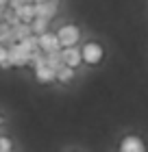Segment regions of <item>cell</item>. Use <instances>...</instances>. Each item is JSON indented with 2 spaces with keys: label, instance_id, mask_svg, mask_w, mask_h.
Listing matches in <instances>:
<instances>
[{
  "label": "cell",
  "instance_id": "obj_3",
  "mask_svg": "<svg viewBox=\"0 0 148 152\" xmlns=\"http://www.w3.org/2000/svg\"><path fill=\"white\" fill-rule=\"evenodd\" d=\"M9 63L11 70H22V67H29V52L24 50L18 41H11L9 46Z\"/></svg>",
  "mask_w": 148,
  "mask_h": 152
},
{
  "label": "cell",
  "instance_id": "obj_15",
  "mask_svg": "<svg viewBox=\"0 0 148 152\" xmlns=\"http://www.w3.org/2000/svg\"><path fill=\"white\" fill-rule=\"evenodd\" d=\"M0 70H11V63H9V48H7V44H0Z\"/></svg>",
  "mask_w": 148,
  "mask_h": 152
},
{
  "label": "cell",
  "instance_id": "obj_19",
  "mask_svg": "<svg viewBox=\"0 0 148 152\" xmlns=\"http://www.w3.org/2000/svg\"><path fill=\"white\" fill-rule=\"evenodd\" d=\"M4 124V115H2V111H0V126Z\"/></svg>",
  "mask_w": 148,
  "mask_h": 152
},
{
  "label": "cell",
  "instance_id": "obj_16",
  "mask_svg": "<svg viewBox=\"0 0 148 152\" xmlns=\"http://www.w3.org/2000/svg\"><path fill=\"white\" fill-rule=\"evenodd\" d=\"M13 150V139L9 135H0V152H11Z\"/></svg>",
  "mask_w": 148,
  "mask_h": 152
},
{
  "label": "cell",
  "instance_id": "obj_1",
  "mask_svg": "<svg viewBox=\"0 0 148 152\" xmlns=\"http://www.w3.org/2000/svg\"><path fill=\"white\" fill-rule=\"evenodd\" d=\"M81 52H83V63L89 65V67H96L105 61V46L96 39L85 41V44L81 46Z\"/></svg>",
  "mask_w": 148,
  "mask_h": 152
},
{
  "label": "cell",
  "instance_id": "obj_4",
  "mask_svg": "<svg viewBox=\"0 0 148 152\" xmlns=\"http://www.w3.org/2000/svg\"><path fill=\"white\" fill-rule=\"evenodd\" d=\"M33 76L41 85H54V83H57V70H54L52 65H48L46 59L33 67Z\"/></svg>",
  "mask_w": 148,
  "mask_h": 152
},
{
  "label": "cell",
  "instance_id": "obj_5",
  "mask_svg": "<svg viewBox=\"0 0 148 152\" xmlns=\"http://www.w3.org/2000/svg\"><path fill=\"white\" fill-rule=\"evenodd\" d=\"M61 57H63V63L74 67V70H79L83 65V52H81V46H63L61 48Z\"/></svg>",
  "mask_w": 148,
  "mask_h": 152
},
{
  "label": "cell",
  "instance_id": "obj_10",
  "mask_svg": "<svg viewBox=\"0 0 148 152\" xmlns=\"http://www.w3.org/2000/svg\"><path fill=\"white\" fill-rule=\"evenodd\" d=\"M13 9H15L20 22H29L31 24V20L37 15V13H35V2H31V4H18V7H13Z\"/></svg>",
  "mask_w": 148,
  "mask_h": 152
},
{
  "label": "cell",
  "instance_id": "obj_2",
  "mask_svg": "<svg viewBox=\"0 0 148 152\" xmlns=\"http://www.w3.org/2000/svg\"><path fill=\"white\" fill-rule=\"evenodd\" d=\"M57 37H59L61 48H63V46H76V44H81L83 33H81V28H79L76 24L68 22V24H61L59 28H57Z\"/></svg>",
  "mask_w": 148,
  "mask_h": 152
},
{
  "label": "cell",
  "instance_id": "obj_6",
  "mask_svg": "<svg viewBox=\"0 0 148 152\" xmlns=\"http://www.w3.org/2000/svg\"><path fill=\"white\" fill-rule=\"evenodd\" d=\"M120 152H144L146 150V141L139 135H124L118 143Z\"/></svg>",
  "mask_w": 148,
  "mask_h": 152
},
{
  "label": "cell",
  "instance_id": "obj_11",
  "mask_svg": "<svg viewBox=\"0 0 148 152\" xmlns=\"http://www.w3.org/2000/svg\"><path fill=\"white\" fill-rule=\"evenodd\" d=\"M11 35H13V41H20V39L33 35L31 24H29V22H15V24L11 26Z\"/></svg>",
  "mask_w": 148,
  "mask_h": 152
},
{
  "label": "cell",
  "instance_id": "obj_7",
  "mask_svg": "<svg viewBox=\"0 0 148 152\" xmlns=\"http://www.w3.org/2000/svg\"><path fill=\"white\" fill-rule=\"evenodd\" d=\"M39 41V48L44 52H52V50H61V44H59V37H57V31H46L37 35Z\"/></svg>",
  "mask_w": 148,
  "mask_h": 152
},
{
  "label": "cell",
  "instance_id": "obj_12",
  "mask_svg": "<svg viewBox=\"0 0 148 152\" xmlns=\"http://www.w3.org/2000/svg\"><path fill=\"white\" fill-rule=\"evenodd\" d=\"M31 31H33V35H41V33L50 31V20L44 15H35L31 20Z\"/></svg>",
  "mask_w": 148,
  "mask_h": 152
},
{
  "label": "cell",
  "instance_id": "obj_9",
  "mask_svg": "<svg viewBox=\"0 0 148 152\" xmlns=\"http://www.w3.org/2000/svg\"><path fill=\"white\" fill-rule=\"evenodd\" d=\"M76 78V70L63 63L61 67H57V83L59 85H72Z\"/></svg>",
  "mask_w": 148,
  "mask_h": 152
},
{
  "label": "cell",
  "instance_id": "obj_17",
  "mask_svg": "<svg viewBox=\"0 0 148 152\" xmlns=\"http://www.w3.org/2000/svg\"><path fill=\"white\" fill-rule=\"evenodd\" d=\"M31 2H35V0H13L11 7H18V4H31Z\"/></svg>",
  "mask_w": 148,
  "mask_h": 152
},
{
  "label": "cell",
  "instance_id": "obj_18",
  "mask_svg": "<svg viewBox=\"0 0 148 152\" xmlns=\"http://www.w3.org/2000/svg\"><path fill=\"white\" fill-rule=\"evenodd\" d=\"M13 0H0V7H7V4H11Z\"/></svg>",
  "mask_w": 148,
  "mask_h": 152
},
{
  "label": "cell",
  "instance_id": "obj_8",
  "mask_svg": "<svg viewBox=\"0 0 148 152\" xmlns=\"http://www.w3.org/2000/svg\"><path fill=\"white\" fill-rule=\"evenodd\" d=\"M35 13H37V15L48 18V20L52 22V20L57 18V13H59V0H46V2L35 4Z\"/></svg>",
  "mask_w": 148,
  "mask_h": 152
},
{
  "label": "cell",
  "instance_id": "obj_14",
  "mask_svg": "<svg viewBox=\"0 0 148 152\" xmlns=\"http://www.w3.org/2000/svg\"><path fill=\"white\" fill-rule=\"evenodd\" d=\"M46 61L48 65H52L54 70L63 65V57H61V50H52V52H46Z\"/></svg>",
  "mask_w": 148,
  "mask_h": 152
},
{
  "label": "cell",
  "instance_id": "obj_20",
  "mask_svg": "<svg viewBox=\"0 0 148 152\" xmlns=\"http://www.w3.org/2000/svg\"><path fill=\"white\" fill-rule=\"evenodd\" d=\"M39 2H46V0H35V4H39Z\"/></svg>",
  "mask_w": 148,
  "mask_h": 152
},
{
  "label": "cell",
  "instance_id": "obj_13",
  "mask_svg": "<svg viewBox=\"0 0 148 152\" xmlns=\"http://www.w3.org/2000/svg\"><path fill=\"white\" fill-rule=\"evenodd\" d=\"M20 46L24 48L26 52H29V57H31V52H35L39 48V41H37V35H29V37H24V39H20L18 41Z\"/></svg>",
  "mask_w": 148,
  "mask_h": 152
}]
</instances>
